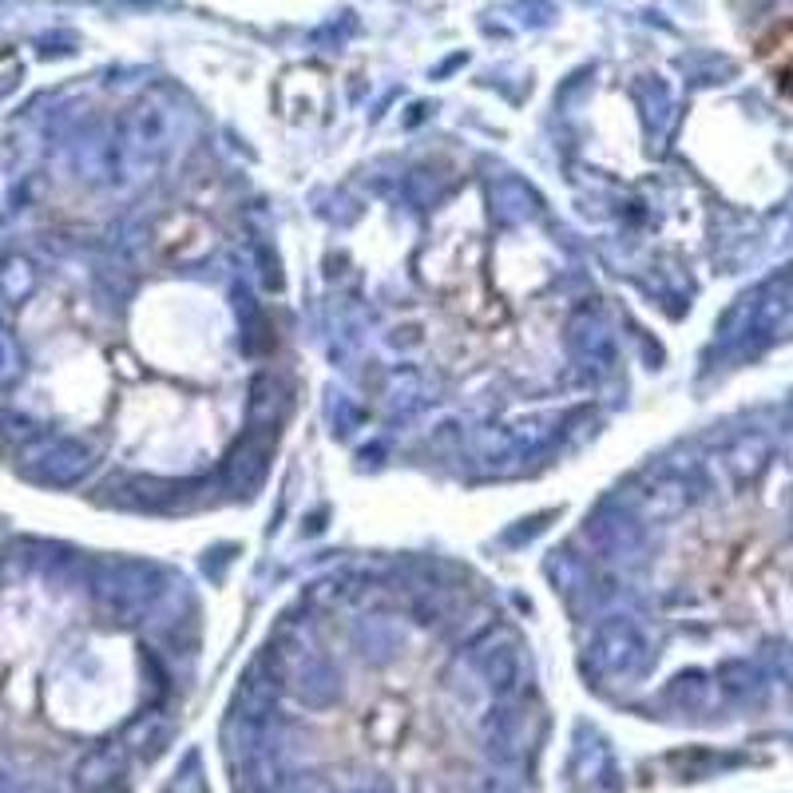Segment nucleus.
<instances>
[{
	"instance_id": "nucleus-2",
	"label": "nucleus",
	"mask_w": 793,
	"mask_h": 793,
	"mask_svg": "<svg viewBox=\"0 0 793 793\" xmlns=\"http://www.w3.org/2000/svg\"><path fill=\"white\" fill-rule=\"evenodd\" d=\"M16 373H20V353H16V341L0 330V385H8Z\"/></svg>"
},
{
	"instance_id": "nucleus-1",
	"label": "nucleus",
	"mask_w": 793,
	"mask_h": 793,
	"mask_svg": "<svg viewBox=\"0 0 793 793\" xmlns=\"http://www.w3.org/2000/svg\"><path fill=\"white\" fill-rule=\"evenodd\" d=\"M0 286H4L8 298H20V294L32 286V270H28L24 262H8V266L0 270Z\"/></svg>"
}]
</instances>
